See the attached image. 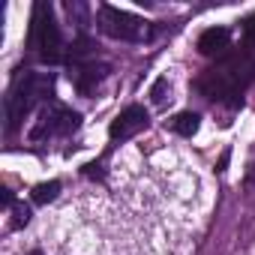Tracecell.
Segmentation results:
<instances>
[{"label":"cell","instance_id":"cell-13","mask_svg":"<svg viewBox=\"0 0 255 255\" xmlns=\"http://www.w3.org/2000/svg\"><path fill=\"white\" fill-rule=\"evenodd\" d=\"M90 48H93V42H90V39H78V42H75V45L69 48V54H72V57L78 60V57H84V54H90Z\"/></svg>","mask_w":255,"mask_h":255},{"label":"cell","instance_id":"cell-4","mask_svg":"<svg viewBox=\"0 0 255 255\" xmlns=\"http://www.w3.org/2000/svg\"><path fill=\"white\" fill-rule=\"evenodd\" d=\"M36 48L45 60H60V48H63V39H60V30L51 18V9L45 3L36 6Z\"/></svg>","mask_w":255,"mask_h":255},{"label":"cell","instance_id":"cell-1","mask_svg":"<svg viewBox=\"0 0 255 255\" xmlns=\"http://www.w3.org/2000/svg\"><path fill=\"white\" fill-rule=\"evenodd\" d=\"M96 24L102 33L114 36V39H123V42H141V39H150V24L126 9H117V6H99L96 9Z\"/></svg>","mask_w":255,"mask_h":255},{"label":"cell","instance_id":"cell-14","mask_svg":"<svg viewBox=\"0 0 255 255\" xmlns=\"http://www.w3.org/2000/svg\"><path fill=\"white\" fill-rule=\"evenodd\" d=\"M225 165H228V150H225V153L219 156V171H225Z\"/></svg>","mask_w":255,"mask_h":255},{"label":"cell","instance_id":"cell-5","mask_svg":"<svg viewBox=\"0 0 255 255\" xmlns=\"http://www.w3.org/2000/svg\"><path fill=\"white\" fill-rule=\"evenodd\" d=\"M150 123V117H147V111L141 108V105H129L126 111H120V117L111 123V138L114 141H126V138H135L144 126Z\"/></svg>","mask_w":255,"mask_h":255},{"label":"cell","instance_id":"cell-3","mask_svg":"<svg viewBox=\"0 0 255 255\" xmlns=\"http://www.w3.org/2000/svg\"><path fill=\"white\" fill-rule=\"evenodd\" d=\"M78 114L63 108V105H48L39 111V120L33 126V132H30V141H42L45 135H66L72 129H78Z\"/></svg>","mask_w":255,"mask_h":255},{"label":"cell","instance_id":"cell-9","mask_svg":"<svg viewBox=\"0 0 255 255\" xmlns=\"http://www.w3.org/2000/svg\"><path fill=\"white\" fill-rule=\"evenodd\" d=\"M57 192H60V183H57V180L39 183V186L33 189V201H36V204H48V201H54V198H57Z\"/></svg>","mask_w":255,"mask_h":255},{"label":"cell","instance_id":"cell-12","mask_svg":"<svg viewBox=\"0 0 255 255\" xmlns=\"http://www.w3.org/2000/svg\"><path fill=\"white\" fill-rule=\"evenodd\" d=\"M66 12L78 18V27H87V6L84 3H66Z\"/></svg>","mask_w":255,"mask_h":255},{"label":"cell","instance_id":"cell-11","mask_svg":"<svg viewBox=\"0 0 255 255\" xmlns=\"http://www.w3.org/2000/svg\"><path fill=\"white\" fill-rule=\"evenodd\" d=\"M165 96H168V81H165V78H156V81H153V87H150V99H153L156 105H162V102H165Z\"/></svg>","mask_w":255,"mask_h":255},{"label":"cell","instance_id":"cell-2","mask_svg":"<svg viewBox=\"0 0 255 255\" xmlns=\"http://www.w3.org/2000/svg\"><path fill=\"white\" fill-rule=\"evenodd\" d=\"M45 93H51V75H48V78H45V75H24V78L15 84V90L9 93V102H6V108H9V129H15V126L24 120V114H27Z\"/></svg>","mask_w":255,"mask_h":255},{"label":"cell","instance_id":"cell-6","mask_svg":"<svg viewBox=\"0 0 255 255\" xmlns=\"http://www.w3.org/2000/svg\"><path fill=\"white\" fill-rule=\"evenodd\" d=\"M108 75V66L105 63H84V66H78L75 72H72V81H75V87L81 90V93H90L93 90V84H99L102 78Z\"/></svg>","mask_w":255,"mask_h":255},{"label":"cell","instance_id":"cell-8","mask_svg":"<svg viewBox=\"0 0 255 255\" xmlns=\"http://www.w3.org/2000/svg\"><path fill=\"white\" fill-rule=\"evenodd\" d=\"M198 114L195 111H180L174 120H171V126H174V132H180V135H186V138H192L195 132H198Z\"/></svg>","mask_w":255,"mask_h":255},{"label":"cell","instance_id":"cell-10","mask_svg":"<svg viewBox=\"0 0 255 255\" xmlns=\"http://www.w3.org/2000/svg\"><path fill=\"white\" fill-rule=\"evenodd\" d=\"M27 222H30V207L12 204V228H24Z\"/></svg>","mask_w":255,"mask_h":255},{"label":"cell","instance_id":"cell-15","mask_svg":"<svg viewBox=\"0 0 255 255\" xmlns=\"http://www.w3.org/2000/svg\"><path fill=\"white\" fill-rule=\"evenodd\" d=\"M30 255H39V252H30Z\"/></svg>","mask_w":255,"mask_h":255},{"label":"cell","instance_id":"cell-7","mask_svg":"<svg viewBox=\"0 0 255 255\" xmlns=\"http://www.w3.org/2000/svg\"><path fill=\"white\" fill-rule=\"evenodd\" d=\"M225 45H228V30H222V27H210V30H204L201 39H198V51H201V54H216V51H222Z\"/></svg>","mask_w":255,"mask_h":255}]
</instances>
